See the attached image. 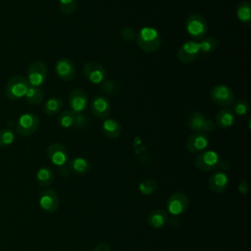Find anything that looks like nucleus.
I'll use <instances>...</instances> for the list:
<instances>
[{"label":"nucleus","instance_id":"obj_1","mask_svg":"<svg viewBox=\"0 0 251 251\" xmlns=\"http://www.w3.org/2000/svg\"><path fill=\"white\" fill-rule=\"evenodd\" d=\"M137 46L146 53L157 51L162 44V37L157 29L150 26H144L136 35Z\"/></svg>","mask_w":251,"mask_h":251},{"label":"nucleus","instance_id":"obj_2","mask_svg":"<svg viewBox=\"0 0 251 251\" xmlns=\"http://www.w3.org/2000/svg\"><path fill=\"white\" fill-rule=\"evenodd\" d=\"M185 29L190 37L194 39H202L208 32V24L203 16L192 14L186 20Z\"/></svg>","mask_w":251,"mask_h":251},{"label":"nucleus","instance_id":"obj_3","mask_svg":"<svg viewBox=\"0 0 251 251\" xmlns=\"http://www.w3.org/2000/svg\"><path fill=\"white\" fill-rule=\"evenodd\" d=\"M28 87V82L26 78L23 75L12 76L5 87V94L8 99L16 101L23 98Z\"/></svg>","mask_w":251,"mask_h":251},{"label":"nucleus","instance_id":"obj_4","mask_svg":"<svg viewBox=\"0 0 251 251\" xmlns=\"http://www.w3.org/2000/svg\"><path fill=\"white\" fill-rule=\"evenodd\" d=\"M39 126V118L33 113H25L21 115L16 123V131L21 136H29L33 134Z\"/></svg>","mask_w":251,"mask_h":251},{"label":"nucleus","instance_id":"obj_5","mask_svg":"<svg viewBox=\"0 0 251 251\" xmlns=\"http://www.w3.org/2000/svg\"><path fill=\"white\" fill-rule=\"evenodd\" d=\"M210 97L214 103L219 106L226 107L233 103L235 99L234 92L226 84H216L210 90Z\"/></svg>","mask_w":251,"mask_h":251},{"label":"nucleus","instance_id":"obj_6","mask_svg":"<svg viewBox=\"0 0 251 251\" xmlns=\"http://www.w3.org/2000/svg\"><path fill=\"white\" fill-rule=\"evenodd\" d=\"M48 71L46 65L41 61H35L29 65L26 72V80L29 85L39 87L47 78Z\"/></svg>","mask_w":251,"mask_h":251},{"label":"nucleus","instance_id":"obj_7","mask_svg":"<svg viewBox=\"0 0 251 251\" xmlns=\"http://www.w3.org/2000/svg\"><path fill=\"white\" fill-rule=\"evenodd\" d=\"M220 164V157L218 153L213 150L202 151L195 158V166L202 172H212L216 170Z\"/></svg>","mask_w":251,"mask_h":251},{"label":"nucleus","instance_id":"obj_8","mask_svg":"<svg viewBox=\"0 0 251 251\" xmlns=\"http://www.w3.org/2000/svg\"><path fill=\"white\" fill-rule=\"evenodd\" d=\"M84 77L91 83L99 84L102 83L106 78L105 68L95 61L87 62L82 70Z\"/></svg>","mask_w":251,"mask_h":251},{"label":"nucleus","instance_id":"obj_9","mask_svg":"<svg viewBox=\"0 0 251 251\" xmlns=\"http://www.w3.org/2000/svg\"><path fill=\"white\" fill-rule=\"evenodd\" d=\"M188 126L191 130L211 132L216 128L215 124L200 112H193L188 118Z\"/></svg>","mask_w":251,"mask_h":251},{"label":"nucleus","instance_id":"obj_10","mask_svg":"<svg viewBox=\"0 0 251 251\" xmlns=\"http://www.w3.org/2000/svg\"><path fill=\"white\" fill-rule=\"evenodd\" d=\"M189 206V199L182 192H175L170 195L167 201L168 211L175 216L184 213Z\"/></svg>","mask_w":251,"mask_h":251},{"label":"nucleus","instance_id":"obj_11","mask_svg":"<svg viewBox=\"0 0 251 251\" xmlns=\"http://www.w3.org/2000/svg\"><path fill=\"white\" fill-rule=\"evenodd\" d=\"M88 97L86 92L81 88H75L71 91L69 95V104L71 106V111L74 114L82 113L87 106Z\"/></svg>","mask_w":251,"mask_h":251},{"label":"nucleus","instance_id":"obj_12","mask_svg":"<svg viewBox=\"0 0 251 251\" xmlns=\"http://www.w3.org/2000/svg\"><path fill=\"white\" fill-rule=\"evenodd\" d=\"M39 206L47 213H54L60 204V199L58 194L53 189H44L39 195Z\"/></svg>","mask_w":251,"mask_h":251},{"label":"nucleus","instance_id":"obj_13","mask_svg":"<svg viewBox=\"0 0 251 251\" xmlns=\"http://www.w3.org/2000/svg\"><path fill=\"white\" fill-rule=\"evenodd\" d=\"M47 157L52 164L62 167L69 160V153L64 145L60 143H51L47 148Z\"/></svg>","mask_w":251,"mask_h":251},{"label":"nucleus","instance_id":"obj_14","mask_svg":"<svg viewBox=\"0 0 251 251\" xmlns=\"http://www.w3.org/2000/svg\"><path fill=\"white\" fill-rule=\"evenodd\" d=\"M209 145V138L207 133L202 131H195L186 140V149L190 153H200L204 151Z\"/></svg>","mask_w":251,"mask_h":251},{"label":"nucleus","instance_id":"obj_15","mask_svg":"<svg viewBox=\"0 0 251 251\" xmlns=\"http://www.w3.org/2000/svg\"><path fill=\"white\" fill-rule=\"evenodd\" d=\"M200 52L199 43L195 41H186L178 49L177 58L182 63H191L198 57Z\"/></svg>","mask_w":251,"mask_h":251},{"label":"nucleus","instance_id":"obj_16","mask_svg":"<svg viewBox=\"0 0 251 251\" xmlns=\"http://www.w3.org/2000/svg\"><path fill=\"white\" fill-rule=\"evenodd\" d=\"M55 73L60 79L68 81L75 77V66L70 59L60 58L55 64Z\"/></svg>","mask_w":251,"mask_h":251},{"label":"nucleus","instance_id":"obj_17","mask_svg":"<svg viewBox=\"0 0 251 251\" xmlns=\"http://www.w3.org/2000/svg\"><path fill=\"white\" fill-rule=\"evenodd\" d=\"M90 110L95 117L99 119H105L110 114L111 103L106 97L99 95L92 99L90 104Z\"/></svg>","mask_w":251,"mask_h":251},{"label":"nucleus","instance_id":"obj_18","mask_svg":"<svg viewBox=\"0 0 251 251\" xmlns=\"http://www.w3.org/2000/svg\"><path fill=\"white\" fill-rule=\"evenodd\" d=\"M209 187L213 192L221 193L224 192L228 185V176L223 172H215L209 177Z\"/></svg>","mask_w":251,"mask_h":251},{"label":"nucleus","instance_id":"obj_19","mask_svg":"<svg viewBox=\"0 0 251 251\" xmlns=\"http://www.w3.org/2000/svg\"><path fill=\"white\" fill-rule=\"evenodd\" d=\"M168 222V214L165 210L157 209L152 211L147 217V224L152 228H161Z\"/></svg>","mask_w":251,"mask_h":251},{"label":"nucleus","instance_id":"obj_20","mask_svg":"<svg viewBox=\"0 0 251 251\" xmlns=\"http://www.w3.org/2000/svg\"><path fill=\"white\" fill-rule=\"evenodd\" d=\"M102 131L106 137L115 139L120 136V134L122 132V126H121V124L117 120L108 119L105 122H103Z\"/></svg>","mask_w":251,"mask_h":251},{"label":"nucleus","instance_id":"obj_21","mask_svg":"<svg viewBox=\"0 0 251 251\" xmlns=\"http://www.w3.org/2000/svg\"><path fill=\"white\" fill-rule=\"evenodd\" d=\"M69 168L75 175H85L90 171L91 165L85 158L75 157L70 161Z\"/></svg>","mask_w":251,"mask_h":251},{"label":"nucleus","instance_id":"obj_22","mask_svg":"<svg viewBox=\"0 0 251 251\" xmlns=\"http://www.w3.org/2000/svg\"><path fill=\"white\" fill-rule=\"evenodd\" d=\"M35 179L40 187L49 186L54 180V173L49 167H41L37 170Z\"/></svg>","mask_w":251,"mask_h":251},{"label":"nucleus","instance_id":"obj_23","mask_svg":"<svg viewBox=\"0 0 251 251\" xmlns=\"http://www.w3.org/2000/svg\"><path fill=\"white\" fill-rule=\"evenodd\" d=\"M216 123L221 128H228L234 123V114L229 109H222L216 115Z\"/></svg>","mask_w":251,"mask_h":251},{"label":"nucleus","instance_id":"obj_24","mask_svg":"<svg viewBox=\"0 0 251 251\" xmlns=\"http://www.w3.org/2000/svg\"><path fill=\"white\" fill-rule=\"evenodd\" d=\"M25 100L31 105H38L43 101L44 95L39 87H35L28 84L27 90L25 92Z\"/></svg>","mask_w":251,"mask_h":251},{"label":"nucleus","instance_id":"obj_25","mask_svg":"<svg viewBox=\"0 0 251 251\" xmlns=\"http://www.w3.org/2000/svg\"><path fill=\"white\" fill-rule=\"evenodd\" d=\"M63 106V101L60 98L57 97H52L49 98L43 106V111L46 115L48 116H54L59 114Z\"/></svg>","mask_w":251,"mask_h":251},{"label":"nucleus","instance_id":"obj_26","mask_svg":"<svg viewBox=\"0 0 251 251\" xmlns=\"http://www.w3.org/2000/svg\"><path fill=\"white\" fill-rule=\"evenodd\" d=\"M237 19L241 23H249L251 20V4L249 1L239 3L236 9Z\"/></svg>","mask_w":251,"mask_h":251},{"label":"nucleus","instance_id":"obj_27","mask_svg":"<svg viewBox=\"0 0 251 251\" xmlns=\"http://www.w3.org/2000/svg\"><path fill=\"white\" fill-rule=\"evenodd\" d=\"M75 120V114L70 110H65L61 112L58 116V123L61 127L69 128L73 126Z\"/></svg>","mask_w":251,"mask_h":251},{"label":"nucleus","instance_id":"obj_28","mask_svg":"<svg viewBox=\"0 0 251 251\" xmlns=\"http://www.w3.org/2000/svg\"><path fill=\"white\" fill-rule=\"evenodd\" d=\"M15 140V133L11 128H0V147H8L13 144Z\"/></svg>","mask_w":251,"mask_h":251},{"label":"nucleus","instance_id":"obj_29","mask_svg":"<svg viewBox=\"0 0 251 251\" xmlns=\"http://www.w3.org/2000/svg\"><path fill=\"white\" fill-rule=\"evenodd\" d=\"M157 188H158L157 182L154 179H151V178H147V179L142 180L141 182H139V185H138V190L143 195H150L154 191H156Z\"/></svg>","mask_w":251,"mask_h":251},{"label":"nucleus","instance_id":"obj_30","mask_svg":"<svg viewBox=\"0 0 251 251\" xmlns=\"http://www.w3.org/2000/svg\"><path fill=\"white\" fill-rule=\"evenodd\" d=\"M60 11L65 15H72L77 8V0H59Z\"/></svg>","mask_w":251,"mask_h":251},{"label":"nucleus","instance_id":"obj_31","mask_svg":"<svg viewBox=\"0 0 251 251\" xmlns=\"http://www.w3.org/2000/svg\"><path fill=\"white\" fill-rule=\"evenodd\" d=\"M200 51L204 53L214 52L218 47V41L214 37H204V39L199 43Z\"/></svg>","mask_w":251,"mask_h":251},{"label":"nucleus","instance_id":"obj_32","mask_svg":"<svg viewBox=\"0 0 251 251\" xmlns=\"http://www.w3.org/2000/svg\"><path fill=\"white\" fill-rule=\"evenodd\" d=\"M232 110L234 114H236L237 116H245L248 112H249V104L245 101V100H237L233 106H232Z\"/></svg>","mask_w":251,"mask_h":251},{"label":"nucleus","instance_id":"obj_33","mask_svg":"<svg viewBox=\"0 0 251 251\" xmlns=\"http://www.w3.org/2000/svg\"><path fill=\"white\" fill-rule=\"evenodd\" d=\"M87 125V118L82 115V113L80 114H75V120H74V126L75 128H78V129H82L86 126Z\"/></svg>","mask_w":251,"mask_h":251},{"label":"nucleus","instance_id":"obj_34","mask_svg":"<svg viewBox=\"0 0 251 251\" xmlns=\"http://www.w3.org/2000/svg\"><path fill=\"white\" fill-rule=\"evenodd\" d=\"M101 89L103 92L107 94H114L116 93L117 90V84L113 80H104L101 85Z\"/></svg>","mask_w":251,"mask_h":251},{"label":"nucleus","instance_id":"obj_35","mask_svg":"<svg viewBox=\"0 0 251 251\" xmlns=\"http://www.w3.org/2000/svg\"><path fill=\"white\" fill-rule=\"evenodd\" d=\"M121 35H122L123 39H125L126 41H130L135 37V31L130 26H126L122 29Z\"/></svg>","mask_w":251,"mask_h":251},{"label":"nucleus","instance_id":"obj_36","mask_svg":"<svg viewBox=\"0 0 251 251\" xmlns=\"http://www.w3.org/2000/svg\"><path fill=\"white\" fill-rule=\"evenodd\" d=\"M93 251H111V248H110V246L107 243L102 242V243L97 244Z\"/></svg>","mask_w":251,"mask_h":251}]
</instances>
